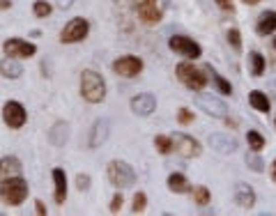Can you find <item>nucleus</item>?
<instances>
[{
	"label": "nucleus",
	"instance_id": "ea45409f",
	"mask_svg": "<svg viewBox=\"0 0 276 216\" xmlns=\"http://www.w3.org/2000/svg\"><path fill=\"white\" fill-rule=\"evenodd\" d=\"M274 48H276V39H274Z\"/></svg>",
	"mask_w": 276,
	"mask_h": 216
},
{
	"label": "nucleus",
	"instance_id": "9b49d317",
	"mask_svg": "<svg viewBox=\"0 0 276 216\" xmlns=\"http://www.w3.org/2000/svg\"><path fill=\"white\" fill-rule=\"evenodd\" d=\"M131 110L136 115H141V117H148L157 110V97L155 95H148V92H143V95H136L131 99Z\"/></svg>",
	"mask_w": 276,
	"mask_h": 216
},
{
	"label": "nucleus",
	"instance_id": "7c9ffc66",
	"mask_svg": "<svg viewBox=\"0 0 276 216\" xmlns=\"http://www.w3.org/2000/svg\"><path fill=\"white\" fill-rule=\"evenodd\" d=\"M177 122H180V124H191V122H194V113H191L189 108H180V110H177Z\"/></svg>",
	"mask_w": 276,
	"mask_h": 216
},
{
	"label": "nucleus",
	"instance_id": "aec40b11",
	"mask_svg": "<svg viewBox=\"0 0 276 216\" xmlns=\"http://www.w3.org/2000/svg\"><path fill=\"white\" fill-rule=\"evenodd\" d=\"M249 104L256 108V110H260V113H270V108H272L267 95H265V92H260V90H253V92H251V95H249Z\"/></svg>",
	"mask_w": 276,
	"mask_h": 216
},
{
	"label": "nucleus",
	"instance_id": "0eeeda50",
	"mask_svg": "<svg viewBox=\"0 0 276 216\" xmlns=\"http://www.w3.org/2000/svg\"><path fill=\"white\" fill-rule=\"evenodd\" d=\"M2 51H5L7 58H16V60H23V58H30V55L37 53V46L33 41L19 39V37H12L2 44Z\"/></svg>",
	"mask_w": 276,
	"mask_h": 216
},
{
	"label": "nucleus",
	"instance_id": "dca6fc26",
	"mask_svg": "<svg viewBox=\"0 0 276 216\" xmlns=\"http://www.w3.org/2000/svg\"><path fill=\"white\" fill-rule=\"evenodd\" d=\"M0 74L7 76V78H21L23 67H21V62H16V58H7V60L0 62Z\"/></svg>",
	"mask_w": 276,
	"mask_h": 216
},
{
	"label": "nucleus",
	"instance_id": "c85d7f7f",
	"mask_svg": "<svg viewBox=\"0 0 276 216\" xmlns=\"http://www.w3.org/2000/svg\"><path fill=\"white\" fill-rule=\"evenodd\" d=\"M145 205H148V196L143 193V191H138L134 196V205H131V212L134 214H143L145 212Z\"/></svg>",
	"mask_w": 276,
	"mask_h": 216
},
{
	"label": "nucleus",
	"instance_id": "393cba45",
	"mask_svg": "<svg viewBox=\"0 0 276 216\" xmlns=\"http://www.w3.org/2000/svg\"><path fill=\"white\" fill-rule=\"evenodd\" d=\"M51 12H53V5L46 0H37L33 5V14L37 19H46V16H51Z\"/></svg>",
	"mask_w": 276,
	"mask_h": 216
},
{
	"label": "nucleus",
	"instance_id": "20e7f679",
	"mask_svg": "<svg viewBox=\"0 0 276 216\" xmlns=\"http://www.w3.org/2000/svg\"><path fill=\"white\" fill-rule=\"evenodd\" d=\"M177 78H180L189 90H202L207 85V76L202 74L198 67H194V62H182V65H177Z\"/></svg>",
	"mask_w": 276,
	"mask_h": 216
},
{
	"label": "nucleus",
	"instance_id": "a211bd4d",
	"mask_svg": "<svg viewBox=\"0 0 276 216\" xmlns=\"http://www.w3.org/2000/svg\"><path fill=\"white\" fill-rule=\"evenodd\" d=\"M258 35H272L276 30V12H265L260 19H258L256 26Z\"/></svg>",
	"mask_w": 276,
	"mask_h": 216
},
{
	"label": "nucleus",
	"instance_id": "4be33fe9",
	"mask_svg": "<svg viewBox=\"0 0 276 216\" xmlns=\"http://www.w3.org/2000/svg\"><path fill=\"white\" fill-rule=\"evenodd\" d=\"M106 134H108V124L106 122H97L94 124V131H92V138H90V147H99L101 143L106 141Z\"/></svg>",
	"mask_w": 276,
	"mask_h": 216
},
{
	"label": "nucleus",
	"instance_id": "f257e3e1",
	"mask_svg": "<svg viewBox=\"0 0 276 216\" xmlns=\"http://www.w3.org/2000/svg\"><path fill=\"white\" fill-rule=\"evenodd\" d=\"M81 95L88 104H101L106 99V81L104 76L92 72V69H85L81 74Z\"/></svg>",
	"mask_w": 276,
	"mask_h": 216
},
{
	"label": "nucleus",
	"instance_id": "6ab92c4d",
	"mask_svg": "<svg viewBox=\"0 0 276 216\" xmlns=\"http://www.w3.org/2000/svg\"><path fill=\"white\" fill-rule=\"evenodd\" d=\"M168 189L173 191V193H189V191H191V184H189V180L182 173H173V175L168 177Z\"/></svg>",
	"mask_w": 276,
	"mask_h": 216
},
{
	"label": "nucleus",
	"instance_id": "6e6552de",
	"mask_svg": "<svg viewBox=\"0 0 276 216\" xmlns=\"http://www.w3.org/2000/svg\"><path fill=\"white\" fill-rule=\"evenodd\" d=\"M170 138H173V149H175L177 154H182L184 159L200 156L202 147H200V143L196 141V138H191V136H187V134H173Z\"/></svg>",
	"mask_w": 276,
	"mask_h": 216
},
{
	"label": "nucleus",
	"instance_id": "5701e85b",
	"mask_svg": "<svg viewBox=\"0 0 276 216\" xmlns=\"http://www.w3.org/2000/svg\"><path fill=\"white\" fill-rule=\"evenodd\" d=\"M207 74L212 76V81H214V85L219 88V92H221V95H233V85H230V83L226 81L221 74H216V69L207 67Z\"/></svg>",
	"mask_w": 276,
	"mask_h": 216
},
{
	"label": "nucleus",
	"instance_id": "c9c22d12",
	"mask_svg": "<svg viewBox=\"0 0 276 216\" xmlns=\"http://www.w3.org/2000/svg\"><path fill=\"white\" fill-rule=\"evenodd\" d=\"M35 212H37L39 216L46 214V207H44V203H41V200H37V203H35Z\"/></svg>",
	"mask_w": 276,
	"mask_h": 216
},
{
	"label": "nucleus",
	"instance_id": "f8f14e48",
	"mask_svg": "<svg viewBox=\"0 0 276 216\" xmlns=\"http://www.w3.org/2000/svg\"><path fill=\"white\" fill-rule=\"evenodd\" d=\"M138 19L143 23H157V21H161L159 0H141L138 2Z\"/></svg>",
	"mask_w": 276,
	"mask_h": 216
},
{
	"label": "nucleus",
	"instance_id": "4468645a",
	"mask_svg": "<svg viewBox=\"0 0 276 216\" xmlns=\"http://www.w3.org/2000/svg\"><path fill=\"white\" fill-rule=\"evenodd\" d=\"M21 175V161L16 156H5L0 161V182H5L9 177H19Z\"/></svg>",
	"mask_w": 276,
	"mask_h": 216
},
{
	"label": "nucleus",
	"instance_id": "f03ea898",
	"mask_svg": "<svg viewBox=\"0 0 276 216\" xmlns=\"http://www.w3.org/2000/svg\"><path fill=\"white\" fill-rule=\"evenodd\" d=\"M0 198L5 205H21L28 198V182L23 177H9L5 182H0Z\"/></svg>",
	"mask_w": 276,
	"mask_h": 216
},
{
	"label": "nucleus",
	"instance_id": "ddd939ff",
	"mask_svg": "<svg viewBox=\"0 0 276 216\" xmlns=\"http://www.w3.org/2000/svg\"><path fill=\"white\" fill-rule=\"evenodd\" d=\"M198 106H200L205 113L212 115V117H226V115H228L226 104H223L221 99H214V97H207V95L198 97Z\"/></svg>",
	"mask_w": 276,
	"mask_h": 216
},
{
	"label": "nucleus",
	"instance_id": "39448f33",
	"mask_svg": "<svg viewBox=\"0 0 276 216\" xmlns=\"http://www.w3.org/2000/svg\"><path fill=\"white\" fill-rule=\"evenodd\" d=\"M90 33V23L83 16H76L60 30V41L62 44H74V41L85 39Z\"/></svg>",
	"mask_w": 276,
	"mask_h": 216
},
{
	"label": "nucleus",
	"instance_id": "473e14b6",
	"mask_svg": "<svg viewBox=\"0 0 276 216\" xmlns=\"http://www.w3.org/2000/svg\"><path fill=\"white\" fill-rule=\"evenodd\" d=\"M246 163H249V166L256 170V173H263V163H260L258 154H249V156H246Z\"/></svg>",
	"mask_w": 276,
	"mask_h": 216
},
{
	"label": "nucleus",
	"instance_id": "a878e982",
	"mask_svg": "<svg viewBox=\"0 0 276 216\" xmlns=\"http://www.w3.org/2000/svg\"><path fill=\"white\" fill-rule=\"evenodd\" d=\"M251 72H253V76H263L265 74V58L263 53H251Z\"/></svg>",
	"mask_w": 276,
	"mask_h": 216
},
{
	"label": "nucleus",
	"instance_id": "72a5a7b5",
	"mask_svg": "<svg viewBox=\"0 0 276 216\" xmlns=\"http://www.w3.org/2000/svg\"><path fill=\"white\" fill-rule=\"evenodd\" d=\"M76 186H79V191H88L90 189V177L88 175H79L76 177Z\"/></svg>",
	"mask_w": 276,
	"mask_h": 216
},
{
	"label": "nucleus",
	"instance_id": "f704fd0d",
	"mask_svg": "<svg viewBox=\"0 0 276 216\" xmlns=\"http://www.w3.org/2000/svg\"><path fill=\"white\" fill-rule=\"evenodd\" d=\"M216 5L221 7V9H226V12H233L235 7H233V0H216Z\"/></svg>",
	"mask_w": 276,
	"mask_h": 216
},
{
	"label": "nucleus",
	"instance_id": "412c9836",
	"mask_svg": "<svg viewBox=\"0 0 276 216\" xmlns=\"http://www.w3.org/2000/svg\"><path fill=\"white\" fill-rule=\"evenodd\" d=\"M67 134H69V127L65 124V122H58L53 129H51V143L53 145H65L67 143Z\"/></svg>",
	"mask_w": 276,
	"mask_h": 216
},
{
	"label": "nucleus",
	"instance_id": "cd10ccee",
	"mask_svg": "<svg viewBox=\"0 0 276 216\" xmlns=\"http://www.w3.org/2000/svg\"><path fill=\"white\" fill-rule=\"evenodd\" d=\"M209 191H207V186H196L194 189V200H196V205H200V207H205V205H209Z\"/></svg>",
	"mask_w": 276,
	"mask_h": 216
},
{
	"label": "nucleus",
	"instance_id": "f3484780",
	"mask_svg": "<svg viewBox=\"0 0 276 216\" xmlns=\"http://www.w3.org/2000/svg\"><path fill=\"white\" fill-rule=\"evenodd\" d=\"M235 198H237V203L242 205L244 210H251V207L256 205V193H253V189H251V186H244V184L237 186Z\"/></svg>",
	"mask_w": 276,
	"mask_h": 216
},
{
	"label": "nucleus",
	"instance_id": "c756f323",
	"mask_svg": "<svg viewBox=\"0 0 276 216\" xmlns=\"http://www.w3.org/2000/svg\"><path fill=\"white\" fill-rule=\"evenodd\" d=\"M228 41H230V46L235 48V51H239V48H242V35H239V30H237V28L228 30Z\"/></svg>",
	"mask_w": 276,
	"mask_h": 216
},
{
	"label": "nucleus",
	"instance_id": "4c0bfd02",
	"mask_svg": "<svg viewBox=\"0 0 276 216\" xmlns=\"http://www.w3.org/2000/svg\"><path fill=\"white\" fill-rule=\"evenodd\" d=\"M272 177H274V180H276V161L272 163Z\"/></svg>",
	"mask_w": 276,
	"mask_h": 216
},
{
	"label": "nucleus",
	"instance_id": "b1692460",
	"mask_svg": "<svg viewBox=\"0 0 276 216\" xmlns=\"http://www.w3.org/2000/svg\"><path fill=\"white\" fill-rule=\"evenodd\" d=\"M246 143H249V147L253 149V152H260V149L265 147V136L260 134V131H253V129H251L249 134H246Z\"/></svg>",
	"mask_w": 276,
	"mask_h": 216
},
{
	"label": "nucleus",
	"instance_id": "bb28decb",
	"mask_svg": "<svg viewBox=\"0 0 276 216\" xmlns=\"http://www.w3.org/2000/svg\"><path fill=\"white\" fill-rule=\"evenodd\" d=\"M155 145L161 154H170V152H173V138H170V136H157Z\"/></svg>",
	"mask_w": 276,
	"mask_h": 216
},
{
	"label": "nucleus",
	"instance_id": "e433bc0d",
	"mask_svg": "<svg viewBox=\"0 0 276 216\" xmlns=\"http://www.w3.org/2000/svg\"><path fill=\"white\" fill-rule=\"evenodd\" d=\"M9 7H12V0H0V12H5Z\"/></svg>",
	"mask_w": 276,
	"mask_h": 216
},
{
	"label": "nucleus",
	"instance_id": "9d476101",
	"mask_svg": "<svg viewBox=\"0 0 276 216\" xmlns=\"http://www.w3.org/2000/svg\"><path fill=\"white\" fill-rule=\"evenodd\" d=\"M2 120L9 129H21L26 124V108L19 102H7L2 106Z\"/></svg>",
	"mask_w": 276,
	"mask_h": 216
},
{
	"label": "nucleus",
	"instance_id": "2eb2a0df",
	"mask_svg": "<svg viewBox=\"0 0 276 216\" xmlns=\"http://www.w3.org/2000/svg\"><path fill=\"white\" fill-rule=\"evenodd\" d=\"M53 184H55V203L62 205L67 198V175L62 168H53Z\"/></svg>",
	"mask_w": 276,
	"mask_h": 216
},
{
	"label": "nucleus",
	"instance_id": "58836bf2",
	"mask_svg": "<svg viewBox=\"0 0 276 216\" xmlns=\"http://www.w3.org/2000/svg\"><path fill=\"white\" fill-rule=\"evenodd\" d=\"M244 2H246V5H258L260 0H244Z\"/></svg>",
	"mask_w": 276,
	"mask_h": 216
},
{
	"label": "nucleus",
	"instance_id": "a19ab883",
	"mask_svg": "<svg viewBox=\"0 0 276 216\" xmlns=\"http://www.w3.org/2000/svg\"><path fill=\"white\" fill-rule=\"evenodd\" d=\"M274 124H276V122H274Z\"/></svg>",
	"mask_w": 276,
	"mask_h": 216
},
{
	"label": "nucleus",
	"instance_id": "7ed1b4c3",
	"mask_svg": "<svg viewBox=\"0 0 276 216\" xmlns=\"http://www.w3.org/2000/svg\"><path fill=\"white\" fill-rule=\"evenodd\" d=\"M106 175L115 189H129L136 184V173L127 161H111L106 168Z\"/></svg>",
	"mask_w": 276,
	"mask_h": 216
},
{
	"label": "nucleus",
	"instance_id": "2f4dec72",
	"mask_svg": "<svg viewBox=\"0 0 276 216\" xmlns=\"http://www.w3.org/2000/svg\"><path fill=\"white\" fill-rule=\"evenodd\" d=\"M122 203H124V198H122V193L118 191L113 196V200H111V214H118V212L122 210Z\"/></svg>",
	"mask_w": 276,
	"mask_h": 216
},
{
	"label": "nucleus",
	"instance_id": "423d86ee",
	"mask_svg": "<svg viewBox=\"0 0 276 216\" xmlns=\"http://www.w3.org/2000/svg\"><path fill=\"white\" fill-rule=\"evenodd\" d=\"M168 46H170V51L184 55L187 60H196V58H200V53H202L200 46H198L191 37H187V35H173L168 39Z\"/></svg>",
	"mask_w": 276,
	"mask_h": 216
},
{
	"label": "nucleus",
	"instance_id": "1a4fd4ad",
	"mask_svg": "<svg viewBox=\"0 0 276 216\" xmlns=\"http://www.w3.org/2000/svg\"><path fill=\"white\" fill-rule=\"evenodd\" d=\"M113 72L115 74L124 76V78H134L143 72V60L136 58V55H122L113 62Z\"/></svg>",
	"mask_w": 276,
	"mask_h": 216
}]
</instances>
